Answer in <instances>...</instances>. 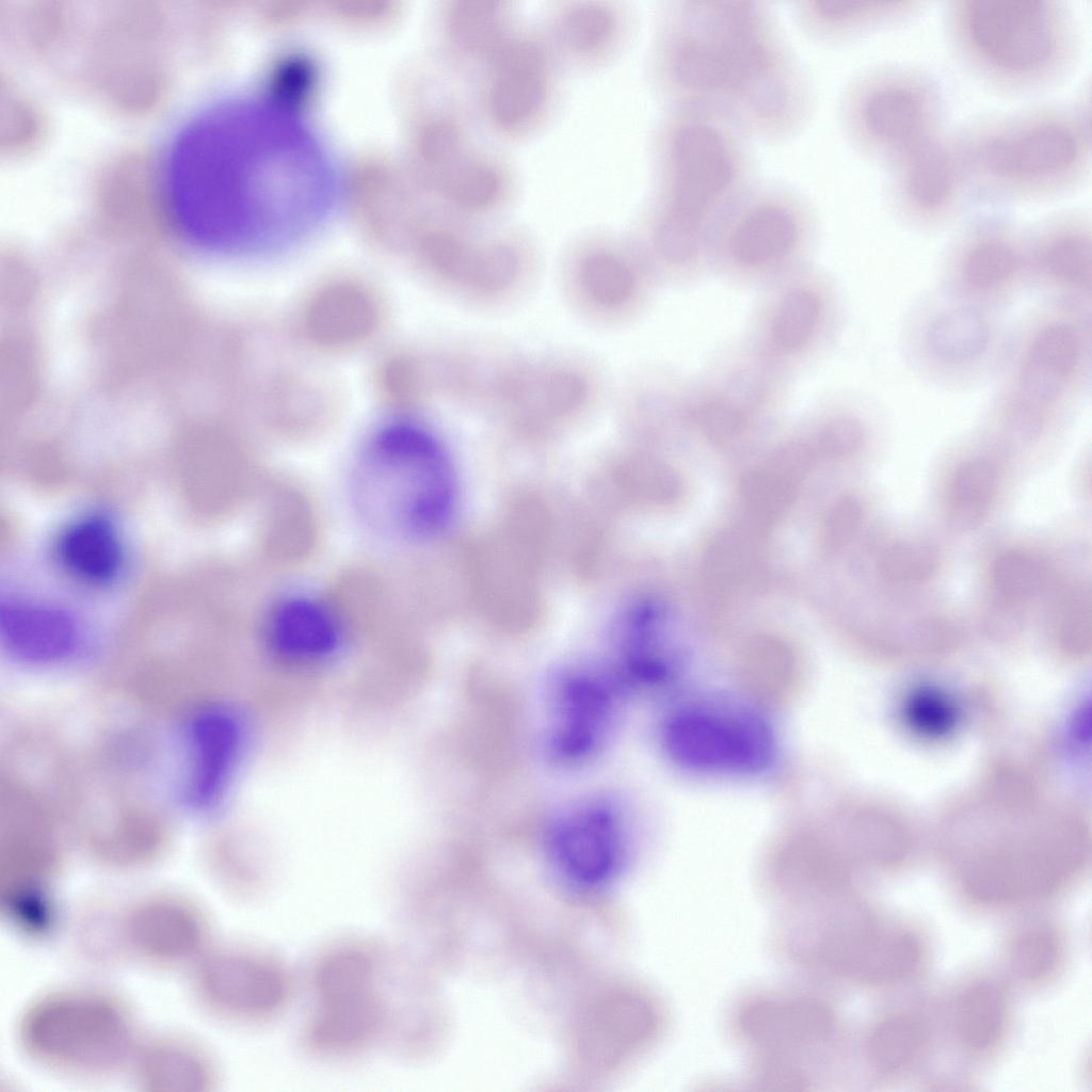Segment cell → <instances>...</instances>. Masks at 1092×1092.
I'll return each mask as SVG.
<instances>
[{"mask_svg": "<svg viewBox=\"0 0 1092 1092\" xmlns=\"http://www.w3.org/2000/svg\"><path fill=\"white\" fill-rule=\"evenodd\" d=\"M160 180L179 236L222 256L295 243L324 219L335 195L318 140L294 113L264 99L197 110L171 138Z\"/></svg>", "mask_w": 1092, "mask_h": 1092, "instance_id": "1", "label": "cell"}, {"mask_svg": "<svg viewBox=\"0 0 1092 1092\" xmlns=\"http://www.w3.org/2000/svg\"><path fill=\"white\" fill-rule=\"evenodd\" d=\"M844 320V298L836 279L809 262L759 289L743 341L793 380L824 362Z\"/></svg>", "mask_w": 1092, "mask_h": 1092, "instance_id": "9", "label": "cell"}, {"mask_svg": "<svg viewBox=\"0 0 1092 1092\" xmlns=\"http://www.w3.org/2000/svg\"><path fill=\"white\" fill-rule=\"evenodd\" d=\"M125 1074L142 1092H211L221 1078L212 1050L173 1030L143 1033Z\"/></svg>", "mask_w": 1092, "mask_h": 1092, "instance_id": "20", "label": "cell"}, {"mask_svg": "<svg viewBox=\"0 0 1092 1092\" xmlns=\"http://www.w3.org/2000/svg\"><path fill=\"white\" fill-rule=\"evenodd\" d=\"M142 1034L125 995L81 982L36 994L21 1008L14 1027L17 1048L30 1063L86 1081L125 1074Z\"/></svg>", "mask_w": 1092, "mask_h": 1092, "instance_id": "6", "label": "cell"}, {"mask_svg": "<svg viewBox=\"0 0 1092 1092\" xmlns=\"http://www.w3.org/2000/svg\"><path fill=\"white\" fill-rule=\"evenodd\" d=\"M816 239L813 212L798 195L752 189L718 231L713 273L738 288L759 290L809 263Z\"/></svg>", "mask_w": 1092, "mask_h": 1092, "instance_id": "10", "label": "cell"}, {"mask_svg": "<svg viewBox=\"0 0 1092 1092\" xmlns=\"http://www.w3.org/2000/svg\"><path fill=\"white\" fill-rule=\"evenodd\" d=\"M791 382L743 340L723 344L691 379L688 432L717 447L749 441L784 415Z\"/></svg>", "mask_w": 1092, "mask_h": 1092, "instance_id": "11", "label": "cell"}, {"mask_svg": "<svg viewBox=\"0 0 1092 1092\" xmlns=\"http://www.w3.org/2000/svg\"><path fill=\"white\" fill-rule=\"evenodd\" d=\"M351 487L364 521L382 535L403 541L437 534L456 502L448 455L429 431L410 420L386 423L370 436Z\"/></svg>", "mask_w": 1092, "mask_h": 1092, "instance_id": "7", "label": "cell"}, {"mask_svg": "<svg viewBox=\"0 0 1092 1092\" xmlns=\"http://www.w3.org/2000/svg\"><path fill=\"white\" fill-rule=\"evenodd\" d=\"M186 740V797L194 807H210L223 796L240 761L245 743L243 722L229 708H206L190 720Z\"/></svg>", "mask_w": 1092, "mask_h": 1092, "instance_id": "22", "label": "cell"}, {"mask_svg": "<svg viewBox=\"0 0 1092 1092\" xmlns=\"http://www.w3.org/2000/svg\"><path fill=\"white\" fill-rule=\"evenodd\" d=\"M917 319L912 334L920 363L944 380H964L982 370L998 344L991 309L951 296Z\"/></svg>", "mask_w": 1092, "mask_h": 1092, "instance_id": "17", "label": "cell"}, {"mask_svg": "<svg viewBox=\"0 0 1092 1092\" xmlns=\"http://www.w3.org/2000/svg\"><path fill=\"white\" fill-rule=\"evenodd\" d=\"M890 171L896 208L908 220L922 225L951 218L971 188L956 135L940 133Z\"/></svg>", "mask_w": 1092, "mask_h": 1092, "instance_id": "18", "label": "cell"}, {"mask_svg": "<svg viewBox=\"0 0 1092 1092\" xmlns=\"http://www.w3.org/2000/svg\"><path fill=\"white\" fill-rule=\"evenodd\" d=\"M1089 127L1082 111L1048 107L979 121L956 139L971 187L992 196L1034 198L1083 178Z\"/></svg>", "mask_w": 1092, "mask_h": 1092, "instance_id": "5", "label": "cell"}, {"mask_svg": "<svg viewBox=\"0 0 1092 1092\" xmlns=\"http://www.w3.org/2000/svg\"><path fill=\"white\" fill-rule=\"evenodd\" d=\"M213 924L194 896L173 889L106 897L100 920L102 965L189 970L214 943Z\"/></svg>", "mask_w": 1092, "mask_h": 1092, "instance_id": "12", "label": "cell"}, {"mask_svg": "<svg viewBox=\"0 0 1092 1092\" xmlns=\"http://www.w3.org/2000/svg\"><path fill=\"white\" fill-rule=\"evenodd\" d=\"M660 83L674 107L740 132L785 135L804 119L808 91L771 11L748 0H679L664 11Z\"/></svg>", "mask_w": 1092, "mask_h": 1092, "instance_id": "2", "label": "cell"}, {"mask_svg": "<svg viewBox=\"0 0 1092 1092\" xmlns=\"http://www.w3.org/2000/svg\"><path fill=\"white\" fill-rule=\"evenodd\" d=\"M1027 271L1050 291L1075 300L1091 294V227L1081 214L1045 222L1026 242Z\"/></svg>", "mask_w": 1092, "mask_h": 1092, "instance_id": "23", "label": "cell"}, {"mask_svg": "<svg viewBox=\"0 0 1092 1092\" xmlns=\"http://www.w3.org/2000/svg\"><path fill=\"white\" fill-rule=\"evenodd\" d=\"M0 632L18 659L38 664L71 657L81 641L79 627L68 613L39 603L9 600L1 605Z\"/></svg>", "mask_w": 1092, "mask_h": 1092, "instance_id": "25", "label": "cell"}, {"mask_svg": "<svg viewBox=\"0 0 1092 1092\" xmlns=\"http://www.w3.org/2000/svg\"><path fill=\"white\" fill-rule=\"evenodd\" d=\"M383 304L365 282L346 277L328 282L310 294L300 314L304 338L330 351L353 349L374 335Z\"/></svg>", "mask_w": 1092, "mask_h": 1092, "instance_id": "21", "label": "cell"}, {"mask_svg": "<svg viewBox=\"0 0 1092 1092\" xmlns=\"http://www.w3.org/2000/svg\"><path fill=\"white\" fill-rule=\"evenodd\" d=\"M57 555L74 577L92 584L112 581L123 564V549L113 524L100 515L81 517L61 534Z\"/></svg>", "mask_w": 1092, "mask_h": 1092, "instance_id": "27", "label": "cell"}, {"mask_svg": "<svg viewBox=\"0 0 1092 1092\" xmlns=\"http://www.w3.org/2000/svg\"><path fill=\"white\" fill-rule=\"evenodd\" d=\"M266 638L277 657L298 663L325 661L341 646L335 615L325 605L305 595L288 596L272 608Z\"/></svg>", "mask_w": 1092, "mask_h": 1092, "instance_id": "24", "label": "cell"}, {"mask_svg": "<svg viewBox=\"0 0 1092 1092\" xmlns=\"http://www.w3.org/2000/svg\"><path fill=\"white\" fill-rule=\"evenodd\" d=\"M402 973L399 951L366 935L327 942L307 969L302 1048L325 1061H349L388 1045Z\"/></svg>", "mask_w": 1092, "mask_h": 1092, "instance_id": "4", "label": "cell"}, {"mask_svg": "<svg viewBox=\"0 0 1092 1092\" xmlns=\"http://www.w3.org/2000/svg\"><path fill=\"white\" fill-rule=\"evenodd\" d=\"M556 712L551 748L560 758L577 760L590 754L603 738L610 716L609 694L593 678L572 677L561 687Z\"/></svg>", "mask_w": 1092, "mask_h": 1092, "instance_id": "26", "label": "cell"}, {"mask_svg": "<svg viewBox=\"0 0 1092 1092\" xmlns=\"http://www.w3.org/2000/svg\"><path fill=\"white\" fill-rule=\"evenodd\" d=\"M841 117L852 143L890 167L940 134L941 102L920 73L884 68L850 85Z\"/></svg>", "mask_w": 1092, "mask_h": 1092, "instance_id": "14", "label": "cell"}, {"mask_svg": "<svg viewBox=\"0 0 1092 1092\" xmlns=\"http://www.w3.org/2000/svg\"><path fill=\"white\" fill-rule=\"evenodd\" d=\"M658 136L649 260L671 284L692 286L713 273L718 231L752 190V160L742 132L698 110L674 107Z\"/></svg>", "mask_w": 1092, "mask_h": 1092, "instance_id": "3", "label": "cell"}, {"mask_svg": "<svg viewBox=\"0 0 1092 1092\" xmlns=\"http://www.w3.org/2000/svg\"><path fill=\"white\" fill-rule=\"evenodd\" d=\"M919 2L906 0H810L800 3L802 25L822 36H842L912 15Z\"/></svg>", "mask_w": 1092, "mask_h": 1092, "instance_id": "28", "label": "cell"}, {"mask_svg": "<svg viewBox=\"0 0 1092 1092\" xmlns=\"http://www.w3.org/2000/svg\"><path fill=\"white\" fill-rule=\"evenodd\" d=\"M1027 272L1026 242L1008 224L971 226L956 243L947 263L950 295L991 309L1011 299Z\"/></svg>", "mask_w": 1092, "mask_h": 1092, "instance_id": "16", "label": "cell"}, {"mask_svg": "<svg viewBox=\"0 0 1092 1092\" xmlns=\"http://www.w3.org/2000/svg\"><path fill=\"white\" fill-rule=\"evenodd\" d=\"M550 853L562 883L574 893L608 886L622 861L617 818L608 807L589 805L562 819L550 837Z\"/></svg>", "mask_w": 1092, "mask_h": 1092, "instance_id": "19", "label": "cell"}, {"mask_svg": "<svg viewBox=\"0 0 1092 1092\" xmlns=\"http://www.w3.org/2000/svg\"><path fill=\"white\" fill-rule=\"evenodd\" d=\"M663 739L675 764L701 773L754 774L775 757L774 735L761 714L719 700L676 709Z\"/></svg>", "mask_w": 1092, "mask_h": 1092, "instance_id": "15", "label": "cell"}, {"mask_svg": "<svg viewBox=\"0 0 1092 1092\" xmlns=\"http://www.w3.org/2000/svg\"><path fill=\"white\" fill-rule=\"evenodd\" d=\"M910 721L927 734H940L949 728L953 712L943 696L932 692H919L908 703Z\"/></svg>", "mask_w": 1092, "mask_h": 1092, "instance_id": "29", "label": "cell"}, {"mask_svg": "<svg viewBox=\"0 0 1092 1092\" xmlns=\"http://www.w3.org/2000/svg\"><path fill=\"white\" fill-rule=\"evenodd\" d=\"M947 27L969 65L1006 89L1047 85L1075 54L1072 20L1055 0H954Z\"/></svg>", "mask_w": 1092, "mask_h": 1092, "instance_id": "8", "label": "cell"}, {"mask_svg": "<svg viewBox=\"0 0 1092 1092\" xmlns=\"http://www.w3.org/2000/svg\"><path fill=\"white\" fill-rule=\"evenodd\" d=\"M188 971L189 993L198 1009L236 1026L277 1021L299 990L296 974L282 954L250 942H214Z\"/></svg>", "mask_w": 1092, "mask_h": 1092, "instance_id": "13", "label": "cell"}]
</instances>
